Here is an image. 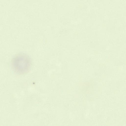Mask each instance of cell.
Instances as JSON below:
<instances>
[{"label":"cell","instance_id":"cell-1","mask_svg":"<svg viewBox=\"0 0 126 126\" xmlns=\"http://www.w3.org/2000/svg\"><path fill=\"white\" fill-rule=\"evenodd\" d=\"M12 65L13 70L19 74L27 73L30 69L31 62L27 55L20 53L15 55L12 59Z\"/></svg>","mask_w":126,"mask_h":126}]
</instances>
